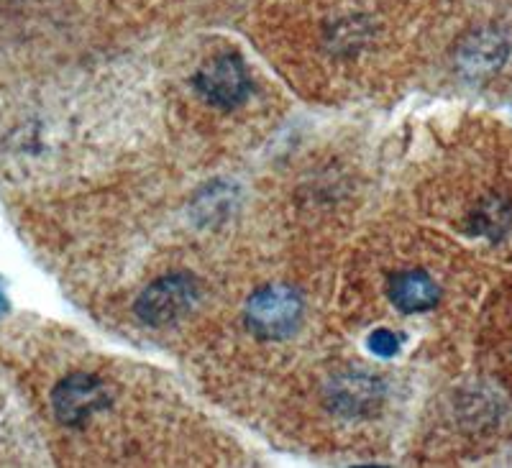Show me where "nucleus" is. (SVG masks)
<instances>
[{"label": "nucleus", "instance_id": "39448f33", "mask_svg": "<svg viewBox=\"0 0 512 468\" xmlns=\"http://www.w3.org/2000/svg\"><path fill=\"white\" fill-rule=\"evenodd\" d=\"M195 87L213 108L231 110L244 103L251 90V82L244 62L236 54H223L198 72Z\"/></svg>", "mask_w": 512, "mask_h": 468}, {"label": "nucleus", "instance_id": "f03ea898", "mask_svg": "<svg viewBox=\"0 0 512 468\" xmlns=\"http://www.w3.org/2000/svg\"><path fill=\"white\" fill-rule=\"evenodd\" d=\"M111 397L113 392L105 379L80 371V374H70L54 387L52 410L62 425L80 428V425L93 420L98 412L108 410Z\"/></svg>", "mask_w": 512, "mask_h": 468}, {"label": "nucleus", "instance_id": "7ed1b4c3", "mask_svg": "<svg viewBox=\"0 0 512 468\" xmlns=\"http://www.w3.org/2000/svg\"><path fill=\"white\" fill-rule=\"evenodd\" d=\"M200 300L198 282L187 274H169L157 279L144 289L136 300V315L146 325L162 328V325L177 323L195 307Z\"/></svg>", "mask_w": 512, "mask_h": 468}, {"label": "nucleus", "instance_id": "20e7f679", "mask_svg": "<svg viewBox=\"0 0 512 468\" xmlns=\"http://www.w3.org/2000/svg\"><path fill=\"white\" fill-rule=\"evenodd\" d=\"M510 49V39L505 31L484 26L461 39L459 49H456V67L466 80L487 82L505 70Z\"/></svg>", "mask_w": 512, "mask_h": 468}, {"label": "nucleus", "instance_id": "423d86ee", "mask_svg": "<svg viewBox=\"0 0 512 468\" xmlns=\"http://www.w3.org/2000/svg\"><path fill=\"white\" fill-rule=\"evenodd\" d=\"M387 295L392 305L405 315H420L438 305L441 300V284L425 269H405L397 272L387 284Z\"/></svg>", "mask_w": 512, "mask_h": 468}, {"label": "nucleus", "instance_id": "0eeeda50", "mask_svg": "<svg viewBox=\"0 0 512 468\" xmlns=\"http://www.w3.org/2000/svg\"><path fill=\"white\" fill-rule=\"evenodd\" d=\"M331 402L346 417L372 415L374 407L382 402V384L369 374L338 376L331 387Z\"/></svg>", "mask_w": 512, "mask_h": 468}, {"label": "nucleus", "instance_id": "1a4fd4ad", "mask_svg": "<svg viewBox=\"0 0 512 468\" xmlns=\"http://www.w3.org/2000/svg\"><path fill=\"white\" fill-rule=\"evenodd\" d=\"M500 346H502V353H505L502 359L512 366V312H510V320L505 323V341H500Z\"/></svg>", "mask_w": 512, "mask_h": 468}, {"label": "nucleus", "instance_id": "6e6552de", "mask_svg": "<svg viewBox=\"0 0 512 468\" xmlns=\"http://www.w3.org/2000/svg\"><path fill=\"white\" fill-rule=\"evenodd\" d=\"M372 351L377 353V356H382V359H390V356H395L397 353V336L392 333V330H377L372 336Z\"/></svg>", "mask_w": 512, "mask_h": 468}, {"label": "nucleus", "instance_id": "f257e3e1", "mask_svg": "<svg viewBox=\"0 0 512 468\" xmlns=\"http://www.w3.org/2000/svg\"><path fill=\"white\" fill-rule=\"evenodd\" d=\"M303 318V300L285 284H267L254 292L246 305V323L262 341H282L292 336Z\"/></svg>", "mask_w": 512, "mask_h": 468}]
</instances>
